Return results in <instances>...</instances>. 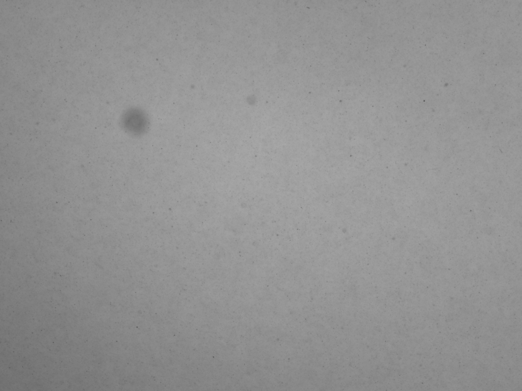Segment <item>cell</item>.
<instances>
[{
	"label": "cell",
	"instance_id": "obj_1",
	"mask_svg": "<svg viewBox=\"0 0 522 391\" xmlns=\"http://www.w3.org/2000/svg\"><path fill=\"white\" fill-rule=\"evenodd\" d=\"M125 121L127 129L136 133L144 130L147 123L144 114L140 110L133 108L126 111Z\"/></svg>",
	"mask_w": 522,
	"mask_h": 391
}]
</instances>
